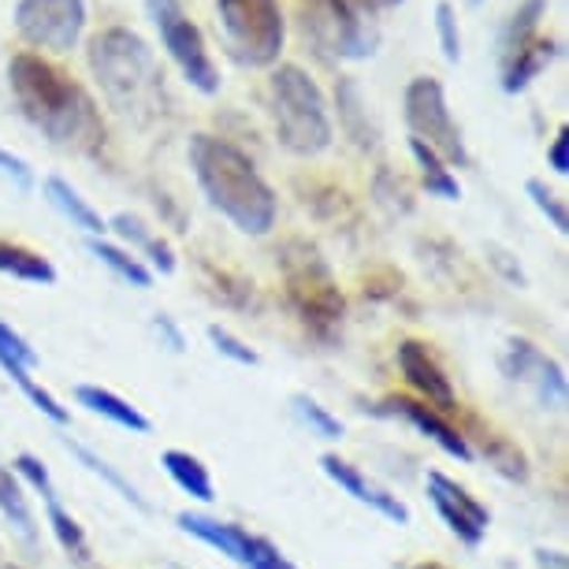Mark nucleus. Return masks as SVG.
Masks as SVG:
<instances>
[{
	"label": "nucleus",
	"instance_id": "obj_46",
	"mask_svg": "<svg viewBox=\"0 0 569 569\" xmlns=\"http://www.w3.org/2000/svg\"><path fill=\"white\" fill-rule=\"evenodd\" d=\"M0 569H19V566H12V562H8V566H0Z\"/></svg>",
	"mask_w": 569,
	"mask_h": 569
},
{
	"label": "nucleus",
	"instance_id": "obj_14",
	"mask_svg": "<svg viewBox=\"0 0 569 569\" xmlns=\"http://www.w3.org/2000/svg\"><path fill=\"white\" fill-rule=\"evenodd\" d=\"M395 358H399V369L406 376V383L421 395L425 406H432V410H439V413L458 410V395H455V388H450V376L439 369V361L432 358V350H428L425 342H417V339L399 342Z\"/></svg>",
	"mask_w": 569,
	"mask_h": 569
},
{
	"label": "nucleus",
	"instance_id": "obj_32",
	"mask_svg": "<svg viewBox=\"0 0 569 569\" xmlns=\"http://www.w3.org/2000/svg\"><path fill=\"white\" fill-rule=\"evenodd\" d=\"M525 194L532 198V206L543 212L547 223H551V228H555L558 234H566V231H569V212H566V206H562V198H558L543 179H529V182H525Z\"/></svg>",
	"mask_w": 569,
	"mask_h": 569
},
{
	"label": "nucleus",
	"instance_id": "obj_7",
	"mask_svg": "<svg viewBox=\"0 0 569 569\" xmlns=\"http://www.w3.org/2000/svg\"><path fill=\"white\" fill-rule=\"evenodd\" d=\"M402 116L417 142H425L443 164L469 168V149L461 142V131H458L455 116H450L447 93H443V86H439V79L417 74L402 93Z\"/></svg>",
	"mask_w": 569,
	"mask_h": 569
},
{
	"label": "nucleus",
	"instance_id": "obj_9",
	"mask_svg": "<svg viewBox=\"0 0 569 569\" xmlns=\"http://www.w3.org/2000/svg\"><path fill=\"white\" fill-rule=\"evenodd\" d=\"M302 30L325 57L369 60L376 52V30L350 0H298Z\"/></svg>",
	"mask_w": 569,
	"mask_h": 569
},
{
	"label": "nucleus",
	"instance_id": "obj_15",
	"mask_svg": "<svg viewBox=\"0 0 569 569\" xmlns=\"http://www.w3.org/2000/svg\"><path fill=\"white\" fill-rule=\"evenodd\" d=\"M372 413L402 417L406 425H413L417 432L432 439V443L443 450V455L458 458V461H472V447L466 443V436H461L443 413L432 410V406H425V402H417V399H406V395H391V399H383Z\"/></svg>",
	"mask_w": 569,
	"mask_h": 569
},
{
	"label": "nucleus",
	"instance_id": "obj_4",
	"mask_svg": "<svg viewBox=\"0 0 569 569\" xmlns=\"http://www.w3.org/2000/svg\"><path fill=\"white\" fill-rule=\"evenodd\" d=\"M268 112H272L279 146L295 157H320L336 138L325 93L313 74L298 63H279L268 74Z\"/></svg>",
	"mask_w": 569,
	"mask_h": 569
},
{
	"label": "nucleus",
	"instance_id": "obj_28",
	"mask_svg": "<svg viewBox=\"0 0 569 569\" xmlns=\"http://www.w3.org/2000/svg\"><path fill=\"white\" fill-rule=\"evenodd\" d=\"M63 447H68V450H71V455H74V458H79V461H82V466H86V469H90V472H93V477H101V480H104V485H109V488H116V491H120V496H123L127 502H131V507H134V510H149V507H146V499H142V496H138V488L131 485V480H123V472H120V469H112V466H109V461H104L101 455H93V450H90V447L74 443V439H63Z\"/></svg>",
	"mask_w": 569,
	"mask_h": 569
},
{
	"label": "nucleus",
	"instance_id": "obj_39",
	"mask_svg": "<svg viewBox=\"0 0 569 569\" xmlns=\"http://www.w3.org/2000/svg\"><path fill=\"white\" fill-rule=\"evenodd\" d=\"M0 171H4V176H12L23 190L34 187V171H30V164H27V160H19L16 153H8V149H0Z\"/></svg>",
	"mask_w": 569,
	"mask_h": 569
},
{
	"label": "nucleus",
	"instance_id": "obj_5",
	"mask_svg": "<svg viewBox=\"0 0 569 569\" xmlns=\"http://www.w3.org/2000/svg\"><path fill=\"white\" fill-rule=\"evenodd\" d=\"M276 257H279V276H283L287 306L295 309V317L302 320L309 336L331 342L342 328L347 302H342V291L336 287V276H331L325 253L313 242L291 239L283 242V250Z\"/></svg>",
	"mask_w": 569,
	"mask_h": 569
},
{
	"label": "nucleus",
	"instance_id": "obj_12",
	"mask_svg": "<svg viewBox=\"0 0 569 569\" xmlns=\"http://www.w3.org/2000/svg\"><path fill=\"white\" fill-rule=\"evenodd\" d=\"M499 369L513 383H529L540 399L543 410H562L566 406V372L555 358L536 347L529 339H510V347L502 350Z\"/></svg>",
	"mask_w": 569,
	"mask_h": 569
},
{
	"label": "nucleus",
	"instance_id": "obj_13",
	"mask_svg": "<svg viewBox=\"0 0 569 569\" xmlns=\"http://www.w3.org/2000/svg\"><path fill=\"white\" fill-rule=\"evenodd\" d=\"M428 502H432L443 525L466 547H480V540L488 536V525H491L488 507L480 499H472L458 480L447 477V472H436V469L428 472Z\"/></svg>",
	"mask_w": 569,
	"mask_h": 569
},
{
	"label": "nucleus",
	"instance_id": "obj_23",
	"mask_svg": "<svg viewBox=\"0 0 569 569\" xmlns=\"http://www.w3.org/2000/svg\"><path fill=\"white\" fill-rule=\"evenodd\" d=\"M0 272L23 279V283H41V287L57 283V268L49 264V257L16 242H0Z\"/></svg>",
	"mask_w": 569,
	"mask_h": 569
},
{
	"label": "nucleus",
	"instance_id": "obj_6",
	"mask_svg": "<svg viewBox=\"0 0 569 569\" xmlns=\"http://www.w3.org/2000/svg\"><path fill=\"white\" fill-rule=\"evenodd\" d=\"M217 16L231 57L242 68H272L287 41L279 0H217Z\"/></svg>",
	"mask_w": 569,
	"mask_h": 569
},
{
	"label": "nucleus",
	"instance_id": "obj_41",
	"mask_svg": "<svg viewBox=\"0 0 569 569\" xmlns=\"http://www.w3.org/2000/svg\"><path fill=\"white\" fill-rule=\"evenodd\" d=\"M488 261L496 264L499 272L510 279V283H518V287L529 283V279H525V272H521V264H513V261H510V253H507V250H499V246H488Z\"/></svg>",
	"mask_w": 569,
	"mask_h": 569
},
{
	"label": "nucleus",
	"instance_id": "obj_3",
	"mask_svg": "<svg viewBox=\"0 0 569 569\" xmlns=\"http://www.w3.org/2000/svg\"><path fill=\"white\" fill-rule=\"evenodd\" d=\"M90 71L98 79L104 101L123 120L149 123L164 104V71L146 46L127 27H109L90 38Z\"/></svg>",
	"mask_w": 569,
	"mask_h": 569
},
{
	"label": "nucleus",
	"instance_id": "obj_38",
	"mask_svg": "<svg viewBox=\"0 0 569 569\" xmlns=\"http://www.w3.org/2000/svg\"><path fill=\"white\" fill-rule=\"evenodd\" d=\"M547 168L555 171V176H566L569 171V127H558L551 149H547Z\"/></svg>",
	"mask_w": 569,
	"mask_h": 569
},
{
	"label": "nucleus",
	"instance_id": "obj_31",
	"mask_svg": "<svg viewBox=\"0 0 569 569\" xmlns=\"http://www.w3.org/2000/svg\"><path fill=\"white\" fill-rule=\"evenodd\" d=\"M295 413L302 417L309 432L328 439V443H339L342 439V421L336 413H328L317 399H309V395H295Z\"/></svg>",
	"mask_w": 569,
	"mask_h": 569
},
{
	"label": "nucleus",
	"instance_id": "obj_36",
	"mask_svg": "<svg viewBox=\"0 0 569 569\" xmlns=\"http://www.w3.org/2000/svg\"><path fill=\"white\" fill-rule=\"evenodd\" d=\"M0 350L8 353V358H16L19 365H27V369H34V365L41 361L38 358V350L30 347V342L19 336V331L12 328V325H4V320H0Z\"/></svg>",
	"mask_w": 569,
	"mask_h": 569
},
{
	"label": "nucleus",
	"instance_id": "obj_42",
	"mask_svg": "<svg viewBox=\"0 0 569 569\" xmlns=\"http://www.w3.org/2000/svg\"><path fill=\"white\" fill-rule=\"evenodd\" d=\"M153 328L160 331V336L168 339V350H176V353H182V350H187V339H182V331H179L176 325H171V317L157 313V317H153Z\"/></svg>",
	"mask_w": 569,
	"mask_h": 569
},
{
	"label": "nucleus",
	"instance_id": "obj_44",
	"mask_svg": "<svg viewBox=\"0 0 569 569\" xmlns=\"http://www.w3.org/2000/svg\"><path fill=\"white\" fill-rule=\"evenodd\" d=\"M536 566L540 569H569V558L562 551H547V547H540V551H536Z\"/></svg>",
	"mask_w": 569,
	"mask_h": 569
},
{
	"label": "nucleus",
	"instance_id": "obj_17",
	"mask_svg": "<svg viewBox=\"0 0 569 569\" xmlns=\"http://www.w3.org/2000/svg\"><path fill=\"white\" fill-rule=\"evenodd\" d=\"M74 402L86 406L90 413H98L104 417V421H112V425H120L127 428V432H134V436H149V417L138 410V406H131L127 399H120L116 391L109 388H93V383H79L74 388Z\"/></svg>",
	"mask_w": 569,
	"mask_h": 569
},
{
	"label": "nucleus",
	"instance_id": "obj_18",
	"mask_svg": "<svg viewBox=\"0 0 569 569\" xmlns=\"http://www.w3.org/2000/svg\"><path fill=\"white\" fill-rule=\"evenodd\" d=\"M336 109H339V127L347 131V138L358 149H376L380 146V131L369 120V109H365L361 86L353 79H339L336 82Z\"/></svg>",
	"mask_w": 569,
	"mask_h": 569
},
{
	"label": "nucleus",
	"instance_id": "obj_22",
	"mask_svg": "<svg viewBox=\"0 0 569 569\" xmlns=\"http://www.w3.org/2000/svg\"><path fill=\"white\" fill-rule=\"evenodd\" d=\"M543 12H547V0H521V4L513 8L510 19L502 23V34H499V63L518 57L525 46H532Z\"/></svg>",
	"mask_w": 569,
	"mask_h": 569
},
{
	"label": "nucleus",
	"instance_id": "obj_29",
	"mask_svg": "<svg viewBox=\"0 0 569 569\" xmlns=\"http://www.w3.org/2000/svg\"><path fill=\"white\" fill-rule=\"evenodd\" d=\"M485 458H488V466L502 472L507 480H518V485L529 480V458H525V450L513 443V439L499 432L485 436Z\"/></svg>",
	"mask_w": 569,
	"mask_h": 569
},
{
	"label": "nucleus",
	"instance_id": "obj_8",
	"mask_svg": "<svg viewBox=\"0 0 569 569\" xmlns=\"http://www.w3.org/2000/svg\"><path fill=\"white\" fill-rule=\"evenodd\" d=\"M146 12L153 19L160 46L168 49V57L176 60V68L182 71V79L194 86L198 93L212 98V93L220 90V71L206 49V34H201L194 19L187 16V8H182L179 0H146Z\"/></svg>",
	"mask_w": 569,
	"mask_h": 569
},
{
	"label": "nucleus",
	"instance_id": "obj_34",
	"mask_svg": "<svg viewBox=\"0 0 569 569\" xmlns=\"http://www.w3.org/2000/svg\"><path fill=\"white\" fill-rule=\"evenodd\" d=\"M16 472H19V477H23L34 491H41V499H46V502L60 499V496H57V485H52V477H49V469H46V461H38L34 455H19V458H16Z\"/></svg>",
	"mask_w": 569,
	"mask_h": 569
},
{
	"label": "nucleus",
	"instance_id": "obj_24",
	"mask_svg": "<svg viewBox=\"0 0 569 569\" xmlns=\"http://www.w3.org/2000/svg\"><path fill=\"white\" fill-rule=\"evenodd\" d=\"M0 369L8 372V380H12L16 388L23 391L30 402H34V410H41V413H46L52 425H68V421H71V413L63 410V406L57 402V395H49V391L41 388V383L34 380V376H30V369H27V365H19L16 358H8L4 350H0Z\"/></svg>",
	"mask_w": 569,
	"mask_h": 569
},
{
	"label": "nucleus",
	"instance_id": "obj_1",
	"mask_svg": "<svg viewBox=\"0 0 569 569\" xmlns=\"http://www.w3.org/2000/svg\"><path fill=\"white\" fill-rule=\"evenodd\" d=\"M8 86L27 123L38 127L52 146L71 149V153H98L104 146L98 104L57 63L38 52H16L8 63Z\"/></svg>",
	"mask_w": 569,
	"mask_h": 569
},
{
	"label": "nucleus",
	"instance_id": "obj_16",
	"mask_svg": "<svg viewBox=\"0 0 569 569\" xmlns=\"http://www.w3.org/2000/svg\"><path fill=\"white\" fill-rule=\"evenodd\" d=\"M320 469H325V477L336 480V485L347 491V496L358 499L361 507L376 510L380 518H388L395 525H410V507H406L399 496H391V491L376 488L361 469L350 466V461H342L339 455H325V458H320Z\"/></svg>",
	"mask_w": 569,
	"mask_h": 569
},
{
	"label": "nucleus",
	"instance_id": "obj_30",
	"mask_svg": "<svg viewBox=\"0 0 569 569\" xmlns=\"http://www.w3.org/2000/svg\"><path fill=\"white\" fill-rule=\"evenodd\" d=\"M46 510H49V529H52V536H57V543H60L63 551H68L79 566L90 562V543H86L82 525L74 521L71 513L60 507V499L46 502Z\"/></svg>",
	"mask_w": 569,
	"mask_h": 569
},
{
	"label": "nucleus",
	"instance_id": "obj_40",
	"mask_svg": "<svg viewBox=\"0 0 569 569\" xmlns=\"http://www.w3.org/2000/svg\"><path fill=\"white\" fill-rule=\"evenodd\" d=\"M146 253H149V261H153V268H157L160 276H171V272H176V253H171V246H168L164 239H149Z\"/></svg>",
	"mask_w": 569,
	"mask_h": 569
},
{
	"label": "nucleus",
	"instance_id": "obj_21",
	"mask_svg": "<svg viewBox=\"0 0 569 569\" xmlns=\"http://www.w3.org/2000/svg\"><path fill=\"white\" fill-rule=\"evenodd\" d=\"M160 466H164L168 477L176 480V488L187 491L190 499H198V502L217 499L212 477H209L206 461H201L198 455H190V450H164V455H160Z\"/></svg>",
	"mask_w": 569,
	"mask_h": 569
},
{
	"label": "nucleus",
	"instance_id": "obj_10",
	"mask_svg": "<svg viewBox=\"0 0 569 569\" xmlns=\"http://www.w3.org/2000/svg\"><path fill=\"white\" fill-rule=\"evenodd\" d=\"M86 27V0H19L16 30L41 52H71Z\"/></svg>",
	"mask_w": 569,
	"mask_h": 569
},
{
	"label": "nucleus",
	"instance_id": "obj_37",
	"mask_svg": "<svg viewBox=\"0 0 569 569\" xmlns=\"http://www.w3.org/2000/svg\"><path fill=\"white\" fill-rule=\"evenodd\" d=\"M109 231H116L120 234L123 242H131V246H138V250H146L149 246V239H153V234H149V228L138 217H131V212H120V217H112L109 220Z\"/></svg>",
	"mask_w": 569,
	"mask_h": 569
},
{
	"label": "nucleus",
	"instance_id": "obj_33",
	"mask_svg": "<svg viewBox=\"0 0 569 569\" xmlns=\"http://www.w3.org/2000/svg\"><path fill=\"white\" fill-rule=\"evenodd\" d=\"M436 34H439V49H443V60L458 63L461 60V30H458V12L447 4V0L436 4Z\"/></svg>",
	"mask_w": 569,
	"mask_h": 569
},
{
	"label": "nucleus",
	"instance_id": "obj_20",
	"mask_svg": "<svg viewBox=\"0 0 569 569\" xmlns=\"http://www.w3.org/2000/svg\"><path fill=\"white\" fill-rule=\"evenodd\" d=\"M558 57V41L551 38H536L532 46H525L518 57H510V60H502L499 68H502V90L507 93H521V90H529V82L540 74L547 63H551Z\"/></svg>",
	"mask_w": 569,
	"mask_h": 569
},
{
	"label": "nucleus",
	"instance_id": "obj_35",
	"mask_svg": "<svg viewBox=\"0 0 569 569\" xmlns=\"http://www.w3.org/2000/svg\"><path fill=\"white\" fill-rule=\"evenodd\" d=\"M209 339H212V347H217V353L231 358L234 365H257V361H261V358H257V350H250L239 336H231V331L220 328V325H209Z\"/></svg>",
	"mask_w": 569,
	"mask_h": 569
},
{
	"label": "nucleus",
	"instance_id": "obj_26",
	"mask_svg": "<svg viewBox=\"0 0 569 569\" xmlns=\"http://www.w3.org/2000/svg\"><path fill=\"white\" fill-rule=\"evenodd\" d=\"M86 246H90V253L98 257L104 268H112V272L120 276L123 283L138 287V291H149V287H153V272H149V268L138 261V257L127 253L123 246H112V242H104V239H90Z\"/></svg>",
	"mask_w": 569,
	"mask_h": 569
},
{
	"label": "nucleus",
	"instance_id": "obj_25",
	"mask_svg": "<svg viewBox=\"0 0 569 569\" xmlns=\"http://www.w3.org/2000/svg\"><path fill=\"white\" fill-rule=\"evenodd\" d=\"M410 153L417 160V168H421V182H425L428 194L443 198V201H458L461 198V187H458L455 171H450L443 160L432 153V149H428L425 142H417V138H410Z\"/></svg>",
	"mask_w": 569,
	"mask_h": 569
},
{
	"label": "nucleus",
	"instance_id": "obj_45",
	"mask_svg": "<svg viewBox=\"0 0 569 569\" xmlns=\"http://www.w3.org/2000/svg\"><path fill=\"white\" fill-rule=\"evenodd\" d=\"M413 569H443V566H436V562H421V566H413Z\"/></svg>",
	"mask_w": 569,
	"mask_h": 569
},
{
	"label": "nucleus",
	"instance_id": "obj_43",
	"mask_svg": "<svg viewBox=\"0 0 569 569\" xmlns=\"http://www.w3.org/2000/svg\"><path fill=\"white\" fill-rule=\"evenodd\" d=\"M353 8H358L361 16H376V12H391V8H399L402 0H350Z\"/></svg>",
	"mask_w": 569,
	"mask_h": 569
},
{
	"label": "nucleus",
	"instance_id": "obj_27",
	"mask_svg": "<svg viewBox=\"0 0 569 569\" xmlns=\"http://www.w3.org/2000/svg\"><path fill=\"white\" fill-rule=\"evenodd\" d=\"M0 513L8 518V525L23 536L27 543H34V536H38V529H34V513H30V502H27V496H23V485L12 477V469H4L0 466Z\"/></svg>",
	"mask_w": 569,
	"mask_h": 569
},
{
	"label": "nucleus",
	"instance_id": "obj_19",
	"mask_svg": "<svg viewBox=\"0 0 569 569\" xmlns=\"http://www.w3.org/2000/svg\"><path fill=\"white\" fill-rule=\"evenodd\" d=\"M46 198L52 201V209L63 212V217L71 220V228H82L90 239H104V234H109V220H101V212L93 209L68 179L49 176L46 179Z\"/></svg>",
	"mask_w": 569,
	"mask_h": 569
},
{
	"label": "nucleus",
	"instance_id": "obj_2",
	"mask_svg": "<svg viewBox=\"0 0 569 569\" xmlns=\"http://www.w3.org/2000/svg\"><path fill=\"white\" fill-rule=\"evenodd\" d=\"M190 168H194V179L209 206L242 234L261 239L276 228V190L234 142L217 134H194L190 138Z\"/></svg>",
	"mask_w": 569,
	"mask_h": 569
},
{
	"label": "nucleus",
	"instance_id": "obj_11",
	"mask_svg": "<svg viewBox=\"0 0 569 569\" xmlns=\"http://www.w3.org/2000/svg\"><path fill=\"white\" fill-rule=\"evenodd\" d=\"M176 525L182 532H190L194 540L217 547L220 555H228L231 562H239L242 569H295L287 562V555L279 551L272 540H264V536H253L239 529V525L231 521H217V518H206V513H190L182 510Z\"/></svg>",
	"mask_w": 569,
	"mask_h": 569
}]
</instances>
